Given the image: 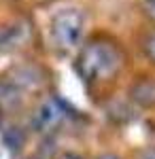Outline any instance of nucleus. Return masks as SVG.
<instances>
[{
	"label": "nucleus",
	"mask_w": 155,
	"mask_h": 159,
	"mask_svg": "<svg viewBox=\"0 0 155 159\" xmlns=\"http://www.w3.org/2000/svg\"><path fill=\"white\" fill-rule=\"evenodd\" d=\"M121 47L106 36H94L83 45L77 57V70L85 81H108L123 66Z\"/></svg>",
	"instance_id": "obj_1"
},
{
	"label": "nucleus",
	"mask_w": 155,
	"mask_h": 159,
	"mask_svg": "<svg viewBox=\"0 0 155 159\" xmlns=\"http://www.w3.org/2000/svg\"><path fill=\"white\" fill-rule=\"evenodd\" d=\"M144 7H147V13L155 19V4H144Z\"/></svg>",
	"instance_id": "obj_8"
},
{
	"label": "nucleus",
	"mask_w": 155,
	"mask_h": 159,
	"mask_svg": "<svg viewBox=\"0 0 155 159\" xmlns=\"http://www.w3.org/2000/svg\"><path fill=\"white\" fill-rule=\"evenodd\" d=\"M62 117H64V110H62L60 104L55 100H45L38 106V110H36L34 123H36V127H40V129H51V127H55L62 121Z\"/></svg>",
	"instance_id": "obj_4"
},
{
	"label": "nucleus",
	"mask_w": 155,
	"mask_h": 159,
	"mask_svg": "<svg viewBox=\"0 0 155 159\" xmlns=\"http://www.w3.org/2000/svg\"><path fill=\"white\" fill-rule=\"evenodd\" d=\"M96 159H121V157L113 155V153H104V155H100V157H96Z\"/></svg>",
	"instance_id": "obj_7"
},
{
	"label": "nucleus",
	"mask_w": 155,
	"mask_h": 159,
	"mask_svg": "<svg viewBox=\"0 0 155 159\" xmlns=\"http://www.w3.org/2000/svg\"><path fill=\"white\" fill-rule=\"evenodd\" d=\"M60 159H83L81 155H77V153H64Z\"/></svg>",
	"instance_id": "obj_6"
},
{
	"label": "nucleus",
	"mask_w": 155,
	"mask_h": 159,
	"mask_svg": "<svg viewBox=\"0 0 155 159\" xmlns=\"http://www.w3.org/2000/svg\"><path fill=\"white\" fill-rule=\"evenodd\" d=\"M144 4H155V0H144Z\"/></svg>",
	"instance_id": "obj_9"
},
{
	"label": "nucleus",
	"mask_w": 155,
	"mask_h": 159,
	"mask_svg": "<svg viewBox=\"0 0 155 159\" xmlns=\"http://www.w3.org/2000/svg\"><path fill=\"white\" fill-rule=\"evenodd\" d=\"M130 100L136 106L155 108V76H140L130 87Z\"/></svg>",
	"instance_id": "obj_3"
},
{
	"label": "nucleus",
	"mask_w": 155,
	"mask_h": 159,
	"mask_svg": "<svg viewBox=\"0 0 155 159\" xmlns=\"http://www.w3.org/2000/svg\"><path fill=\"white\" fill-rule=\"evenodd\" d=\"M83 28H85V17L79 9H62L51 17L49 34H51L53 45L60 51H70L81 43Z\"/></svg>",
	"instance_id": "obj_2"
},
{
	"label": "nucleus",
	"mask_w": 155,
	"mask_h": 159,
	"mask_svg": "<svg viewBox=\"0 0 155 159\" xmlns=\"http://www.w3.org/2000/svg\"><path fill=\"white\" fill-rule=\"evenodd\" d=\"M143 51H144V55L155 64V30L149 32V34L143 38Z\"/></svg>",
	"instance_id": "obj_5"
}]
</instances>
